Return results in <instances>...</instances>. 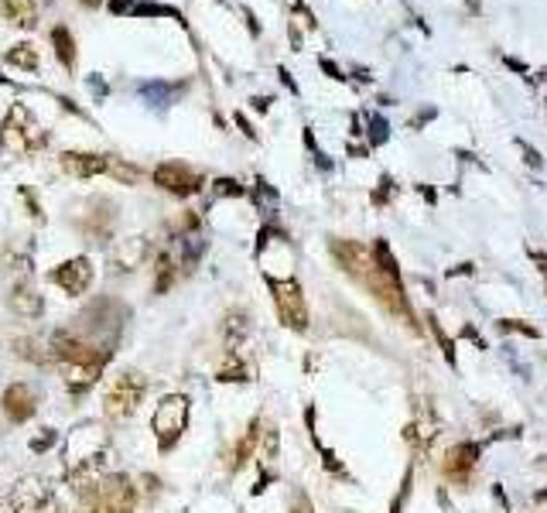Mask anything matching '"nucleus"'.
Segmentation results:
<instances>
[{
    "label": "nucleus",
    "instance_id": "obj_1",
    "mask_svg": "<svg viewBox=\"0 0 547 513\" xmlns=\"http://www.w3.org/2000/svg\"><path fill=\"white\" fill-rule=\"evenodd\" d=\"M79 500L86 513H137V490L120 472H103L79 483Z\"/></svg>",
    "mask_w": 547,
    "mask_h": 513
},
{
    "label": "nucleus",
    "instance_id": "obj_2",
    "mask_svg": "<svg viewBox=\"0 0 547 513\" xmlns=\"http://www.w3.org/2000/svg\"><path fill=\"white\" fill-rule=\"evenodd\" d=\"M144 394H147V380L137 370H123L120 377H113V384L106 390V401H103L106 417H113V421L134 417L137 408H141V401H144Z\"/></svg>",
    "mask_w": 547,
    "mask_h": 513
},
{
    "label": "nucleus",
    "instance_id": "obj_3",
    "mask_svg": "<svg viewBox=\"0 0 547 513\" xmlns=\"http://www.w3.org/2000/svg\"><path fill=\"white\" fill-rule=\"evenodd\" d=\"M267 288L274 295V308H277V318L294 328V332H305L308 328V305H305V295H301V284L294 278H271L267 274Z\"/></svg>",
    "mask_w": 547,
    "mask_h": 513
},
{
    "label": "nucleus",
    "instance_id": "obj_4",
    "mask_svg": "<svg viewBox=\"0 0 547 513\" xmlns=\"http://www.w3.org/2000/svg\"><path fill=\"white\" fill-rule=\"evenodd\" d=\"M185 424H188V397L185 394H168L158 408H154V417H151V428L158 435V445L161 452H172L175 441L182 438Z\"/></svg>",
    "mask_w": 547,
    "mask_h": 513
},
{
    "label": "nucleus",
    "instance_id": "obj_5",
    "mask_svg": "<svg viewBox=\"0 0 547 513\" xmlns=\"http://www.w3.org/2000/svg\"><path fill=\"white\" fill-rule=\"evenodd\" d=\"M7 507L14 513H45L52 507V486L45 476H21L10 493H7Z\"/></svg>",
    "mask_w": 547,
    "mask_h": 513
},
{
    "label": "nucleus",
    "instance_id": "obj_6",
    "mask_svg": "<svg viewBox=\"0 0 547 513\" xmlns=\"http://www.w3.org/2000/svg\"><path fill=\"white\" fill-rule=\"evenodd\" d=\"M154 182H158L165 192L178 196V199H188V196H195V192L202 189V175L192 171L182 161H165V165H158V168H154Z\"/></svg>",
    "mask_w": 547,
    "mask_h": 513
},
{
    "label": "nucleus",
    "instance_id": "obj_7",
    "mask_svg": "<svg viewBox=\"0 0 547 513\" xmlns=\"http://www.w3.org/2000/svg\"><path fill=\"white\" fill-rule=\"evenodd\" d=\"M92 278H96V271H92L90 257H72V260H65V264H59V267L52 271V284H59V288H62L65 295H72V298H79V295L90 291Z\"/></svg>",
    "mask_w": 547,
    "mask_h": 513
},
{
    "label": "nucleus",
    "instance_id": "obj_8",
    "mask_svg": "<svg viewBox=\"0 0 547 513\" xmlns=\"http://www.w3.org/2000/svg\"><path fill=\"white\" fill-rule=\"evenodd\" d=\"M0 408H3V414H7V421L24 424V421H31V417L38 414V390H34L31 384L17 380V384H10V387L3 390Z\"/></svg>",
    "mask_w": 547,
    "mask_h": 513
},
{
    "label": "nucleus",
    "instance_id": "obj_9",
    "mask_svg": "<svg viewBox=\"0 0 547 513\" xmlns=\"http://www.w3.org/2000/svg\"><path fill=\"white\" fill-rule=\"evenodd\" d=\"M479 452H482L479 441H462V445H455V448H448V455H445V462H442L445 476L455 479V483H465L468 472H472L475 462H479Z\"/></svg>",
    "mask_w": 547,
    "mask_h": 513
},
{
    "label": "nucleus",
    "instance_id": "obj_10",
    "mask_svg": "<svg viewBox=\"0 0 547 513\" xmlns=\"http://www.w3.org/2000/svg\"><path fill=\"white\" fill-rule=\"evenodd\" d=\"M7 308L21 318H41L45 315V298L34 291V284H10L7 288Z\"/></svg>",
    "mask_w": 547,
    "mask_h": 513
},
{
    "label": "nucleus",
    "instance_id": "obj_11",
    "mask_svg": "<svg viewBox=\"0 0 547 513\" xmlns=\"http://www.w3.org/2000/svg\"><path fill=\"white\" fill-rule=\"evenodd\" d=\"M62 168L76 178H92L110 171V158L106 154H92V151H65L62 154Z\"/></svg>",
    "mask_w": 547,
    "mask_h": 513
},
{
    "label": "nucleus",
    "instance_id": "obj_12",
    "mask_svg": "<svg viewBox=\"0 0 547 513\" xmlns=\"http://www.w3.org/2000/svg\"><path fill=\"white\" fill-rule=\"evenodd\" d=\"M62 373H65V387L76 390V394H83V390H90L92 384L99 380L103 366H96V363H69V366H62Z\"/></svg>",
    "mask_w": 547,
    "mask_h": 513
},
{
    "label": "nucleus",
    "instance_id": "obj_13",
    "mask_svg": "<svg viewBox=\"0 0 547 513\" xmlns=\"http://www.w3.org/2000/svg\"><path fill=\"white\" fill-rule=\"evenodd\" d=\"M52 45H55L59 62H62L65 69H72V65H76V41H72V31H69L65 24H55V28H52Z\"/></svg>",
    "mask_w": 547,
    "mask_h": 513
},
{
    "label": "nucleus",
    "instance_id": "obj_14",
    "mask_svg": "<svg viewBox=\"0 0 547 513\" xmlns=\"http://www.w3.org/2000/svg\"><path fill=\"white\" fill-rule=\"evenodd\" d=\"M3 14H7L14 24H21V28H34V24H38V7H34V0H3Z\"/></svg>",
    "mask_w": 547,
    "mask_h": 513
},
{
    "label": "nucleus",
    "instance_id": "obj_15",
    "mask_svg": "<svg viewBox=\"0 0 547 513\" xmlns=\"http://www.w3.org/2000/svg\"><path fill=\"white\" fill-rule=\"evenodd\" d=\"M14 353L21 359H31L38 366L52 363V353H48V342H38V339H14Z\"/></svg>",
    "mask_w": 547,
    "mask_h": 513
},
{
    "label": "nucleus",
    "instance_id": "obj_16",
    "mask_svg": "<svg viewBox=\"0 0 547 513\" xmlns=\"http://www.w3.org/2000/svg\"><path fill=\"white\" fill-rule=\"evenodd\" d=\"M7 65H17V69L34 72V69H38V52H34V45H28V41L14 45V48L7 52Z\"/></svg>",
    "mask_w": 547,
    "mask_h": 513
},
{
    "label": "nucleus",
    "instance_id": "obj_17",
    "mask_svg": "<svg viewBox=\"0 0 547 513\" xmlns=\"http://www.w3.org/2000/svg\"><path fill=\"white\" fill-rule=\"evenodd\" d=\"M257 428H260V421H250V428L243 431L240 445L233 448V469H240V465L250 459V452H254V445H257Z\"/></svg>",
    "mask_w": 547,
    "mask_h": 513
},
{
    "label": "nucleus",
    "instance_id": "obj_18",
    "mask_svg": "<svg viewBox=\"0 0 547 513\" xmlns=\"http://www.w3.org/2000/svg\"><path fill=\"white\" fill-rule=\"evenodd\" d=\"M386 137H390L386 120H383V116H369V140H373V144H383Z\"/></svg>",
    "mask_w": 547,
    "mask_h": 513
},
{
    "label": "nucleus",
    "instance_id": "obj_19",
    "mask_svg": "<svg viewBox=\"0 0 547 513\" xmlns=\"http://www.w3.org/2000/svg\"><path fill=\"white\" fill-rule=\"evenodd\" d=\"M431 332H435V339L442 342V353H445V359H448V363L455 366V346H452V339H448V335L442 332V325H438L435 318H431Z\"/></svg>",
    "mask_w": 547,
    "mask_h": 513
},
{
    "label": "nucleus",
    "instance_id": "obj_20",
    "mask_svg": "<svg viewBox=\"0 0 547 513\" xmlns=\"http://www.w3.org/2000/svg\"><path fill=\"white\" fill-rule=\"evenodd\" d=\"M517 144H520V151H524V161H527L530 168H541V165H544V158H541V151H537V147H530L527 140H517Z\"/></svg>",
    "mask_w": 547,
    "mask_h": 513
},
{
    "label": "nucleus",
    "instance_id": "obj_21",
    "mask_svg": "<svg viewBox=\"0 0 547 513\" xmlns=\"http://www.w3.org/2000/svg\"><path fill=\"white\" fill-rule=\"evenodd\" d=\"M52 445H55V431H52V428H45V435L31 441V452H41V448H52Z\"/></svg>",
    "mask_w": 547,
    "mask_h": 513
},
{
    "label": "nucleus",
    "instance_id": "obj_22",
    "mask_svg": "<svg viewBox=\"0 0 547 513\" xmlns=\"http://www.w3.org/2000/svg\"><path fill=\"white\" fill-rule=\"evenodd\" d=\"M216 185H219L223 196H240V192H243V189H240L236 182H229V178H223V182H216Z\"/></svg>",
    "mask_w": 547,
    "mask_h": 513
},
{
    "label": "nucleus",
    "instance_id": "obj_23",
    "mask_svg": "<svg viewBox=\"0 0 547 513\" xmlns=\"http://www.w3.org/2000/svg\"><path fill=\"white\" fill-rule=\"evenodd\" d=\"M322 69H325V72H329L332 79H346V76L339 72V65H336V62H329V59H322Z\"/></svg>",
    "mask_w": 547,
    "mask_h": 513
},
{
    "label": "nucleus",
    "instance_id": "obj_24",
    "mask_svg": "<svg viewBox=\"0 0 547 513\" xmlns=\"http://www.w3.org/2000/svg\"><path fill=\"white\" fill-rule=\"evenodd\" d=\"M503 62H506V69H513V72H527V65H524L520 59H513V55H506Z\"/></svg>",
    "mask_w": 547,
    "mask_h": 513
},
{
    "label": "nucleus",
    "instance_id": "obj_25",
    "mask_svg": "<svg viewBox=\"0 0 547 513\" xmlns=\"http://www.w3.org/2000/svg\"><path fill=\"white\" fill-rule=\"evenodd\" d=\"M530 257L541 264V274H544V281H547V257H544V253H537V250H530Z\"/></svg>",
    "mask_w": 547,
    "mask_h": 513
},
{
    "label": "nucleus",
    "instance_id": "obj_26",
    "mask_svg": "<svg viewBox=\"0 0 547 513\" xmlns=\"http://www.w3.org/2000/svg\"><path fill=\"white\" fill-rule=\"evenodd\" d=\"M79 3H83V7H99L103 0H79Z\"/></svg>",
    "mask_w": 547,
    "mask_h": 513
},
{
    "label": "nucleus",
    "instance_id": "obj_27",
    "mask_svg": "<svg viewBox=\"0 0 547 513\" xmlns=\"http://www.w3.org/2000/svg\"><path fill=\"white\" fill-rule=\"evenodd\" d=\"M298 513H311V510H308V507H301V510H298Z\"/></svg>",
    "mask_w": 547,
    "mask_h": 513
},
{
    "label": "nucleus",
    "instance_id": "obj_28",
    "mask_svg": "<svg viewBox=\"0 0 547 513\" xmlns=\"http://www.w3.org/2000/svg\"><path fill=\"white\" fill-rule=\"evenodd\" d=\"M55 513H69V510H55Z\"/></svg>",
    "mask_w": 547,
    "mask_h": 513
},
{
    "label": "nucleus",
    "instance_id": "obj_29",
    "mask_svg": "<svg viewBox=\"0 0 547 513\" xmlns=\"http://www.w3.org/2000/svg\"><path fill=\"white\" fill-rule=\"evenodd\" d=\"M48 3H52V0H48Z\"/></svg>",
    "mask_w": 547,
    "mask_h": 513
}]
</instances>
